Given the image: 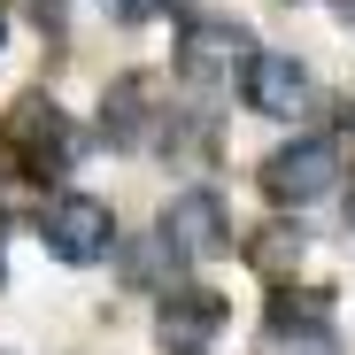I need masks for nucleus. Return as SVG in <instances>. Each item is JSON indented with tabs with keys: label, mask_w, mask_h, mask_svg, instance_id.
Masks as SVG:
<instances>
[{
	"label": "nucleus",
	"mask_w": 355,
	"mask_h": 355,
	"mask_svg": "<svg viewBox=\"0 0 355 355\" xmlns=\"http://www.w3.org/2000/svg\"><path fill=\"white\" fill-rule=\"evenodd\" d=\"M224 324V302H216V293H170V302H162V340L170 347H186V355H201V340Z\"/></svg>",
	"instance_id": "obj_8"
},
{
	"label": "nucleus",
	"mask_w": 355,
	"mask_h": 355,
	"mask_svg": "<svg viewBox=\"0 0 355 355\" xmlns=\"http://www.w3.org/2000/svg\"><path fill=\"white\" fill-rule=\"evenodd\" d=\"M8 132H16V147H24V155H31L39 170H46V162L62 170V162L78 155V139H70V116L54 108V101H24V108L8 116Z\"/></svg>",
	"instance_id": "obj_7"
},
{
	"label": "nucleus",
	"mask_w": 355,
	"mask_h": 355,
	"mask_svg": "<svg viewBox=\"0 0 355 355\" xmlns=\"http://www.w3.org/2000/svg\"><path fill=\"white\" fill-rule=\"evenodd\" d=\"M0 39H8V8H0Z\"/></svg>",
	"instance_id": "obj_12"
},
{
	"label": "nucleus",
	"mask_w": 355,
	"mask_h": 355,
	"mask_svg": "<svg viewBox=\"0 0 355 355\" xmlns=\"http://www.w3.org/2000/svg\"><path fill=\"white\" fill-rule=\"evenodd\" d=\"M155 240L170 248V263H201V255H224L232 216H224V201H216L209 186H193V193H178V201L162 209V232H155Z\"/></svg>",
	"instance_id": "obj_4"
},
{
	"label": "nucleus",
	"mask_w": 355,
	"mask_h": 355,
	"mask_svg": "<svg viewBox=\"0 0 355 355\" xmlns=\"http://www.w3.org/2000/svg\"><path fill=\"white\" fill-rule=\"evenodd\" d=\"M255 31L248 24H232V16H216V24H186L178 31V70H186L193 85H216V78H248V62H255Z\"/></svg>",
	"instance_id": "obj_3"
},
{
	"label": "nucleus",
	"mask_w": 355,
	"mask_h": 355,
	"mask_svg": "<svg viewBox=\"0 0 355 355\" xmlns=\"http://www.w3.org/2000/svg\"><path fill=\"white\" fill-rule=\"evenodd\" d=\"M240 85H248V108L255 116H278V124H293V116L309 108V70L293 62V54H255Z\"/></svg>",
	"instance_id": "obj_5"
},
{
	"label": "nucleus",
	"mask_w": 355,
	"mask_h": 355,
	"mask_svg": "<svg viewBox=\"0 0 355 355\" xmlns=\"http://www.w3.org/2000/svg\"><path fill=\"white\" fill-rule=\"evenodd\" d=\"M324 317H332V293H278V302H270V332L286 340V332H302V340H317L324 332Z\"/></svg>",
	"instance_id": "obj_9"
},
{
	"label": "nucleus",
	"mask_w": 355,
	"mask_h": 355,
	"mask_svg": "<svg viewBox=\"0 0 355 355\" xmlns=\"http://www.w3.org/2000/svg\"><path fill=\"white\" fill-rule=\"evenodd\" d=\"M108 8L124 16V24H139V16H155V8H162V0H108Z\"/></svg>",
	"instance_id": "obj_11"
},
{
	"label": "nucleus",
	"mask_w": 355,
	"mask_h": 355,
	"mask_svg": "<svg viewBox=\"0 0 355 355\" xmlns=\"http://www.w3.org/2000/svg\"><path fill=\"white\" fill-rule=\"evenodd\" d=\"M101 132H108V147H139V139L155 132V78H147V70H132V78L108 85V101H101Z\"/></svg>",
	"instance_id": "obj_6"
},
{
	"label": "nucleus",
	"mask_w": 355,
	"mask_h": 355,
	"mask_svg": "<svg viewBox=\"0 0 355 355\" xmlns=\"http://www.w3.org/2000/svg\"><path fill=\"white\" fill-rule=\"evenodd\" d=\"M39 240H46V255H62V263H101L116 248V216L93 193H54L39 209Z\"/></svg>",
	"instance_id": "obj_1"
},
{
	"label": "nucleus",
	"mask_w": 355,
	"mask_h": 355,
	"mask_svg": "<svg viewBox=\"0 0 355 355\" xmlns=\"http://www.w3.org/2000/svg\"><path fill=\"white\" fill-rule=\"evenodd\" d=\"M340 186V147L332 139H293V147H278L270 162H263V193L278 201V209H309V201H324Z\"/></svg>",
	"instance_id": "obj_2"
},
{
	"label": "nucleus",
	"mask_w": 355,
	"mask_h": 355,
	"mask_svg": "<svg viewBox=\"0 0 355 355\" xmlns=\"http://www.w3.org/2000/svg\"><path fill=\"white\" fill-rule=\"evenodd\" d=\"M347 224H355V193H347Z\"/></svg>",
	"instance_id": "obj_13"
},
{
	"label": "nucleus",
	"mask_w": 355,
	"mask_h": 355,
	"mask_svg": "<svg viewBox=\"0 0 355 355\" xmlns=\"http://www.w3.org/2000/svg\"><path fill=\"white\" fill-rule=\"evenodd\" d=\"M286 255H302V240H286V232H263V240H255V263L263 270H286Z\"/></svg>",
	"instance_id": "obj_10"
}]
</instances>
